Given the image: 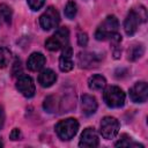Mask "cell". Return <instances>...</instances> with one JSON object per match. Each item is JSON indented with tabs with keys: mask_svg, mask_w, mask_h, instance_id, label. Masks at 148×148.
<instances>
[{
	"mask_svg": "<svg viewBox=\"0 0 148 148\" xmlns=\"http://www.w3.org/2000/svg\"><path fill=\"white\" fill-rule=\"evenodd\" d=\"M143 51H145V49H143V46L140 44V45H134V46H132L131 47V50L128 51V59H131V60H136V59H139L142 54H143Z\"/></svg>",
	"mask_w": 148,
	"mask_h": 148,
	"instance_id": "21",
	"label": "cell"
},
{
	"mask_svg": "<svg viewBox=\"0 0 148 148\" xmlns=\"http://www.w3.org/2000/svg\"><path fill=\"white\" fill-rule=\"evenodd\" d=\"M77 61L79 65L81 67L84 68H91V67H96L99 64V58L96 53H91V52H81L79 53L77 57Z\"/></svg>",
	"mask_w": 148,
	"mask_h": 148,
	"instance_id": "12",
	"label": "cell"
},
{
	"mask_svg": "<svg viewBox=\"0 0 148 148\" xmlns=\"http://www.w3.org/2000/svg\"><path fill=\"white\" fill-rule=\"evenodd\" d=\"M16 88L17 90L24 96V97H32L35 95V83H34V80L28 76V75H21L16 82Z\"/></svg>",
	"mask_w": 148,
	"mask_h": 148,
	"instance_id": "9",
	"label": "cell"
},
{
	"mask_svg": "<svg viewBox=\"0 0 148 148\" xmlns=\"http://www.w3.org/2000/svg\"><path fill=\"white\" fill-rule=\"evenodd\" d=\"M3 124H5V112L3 109L0 108V130L3 127Z\"/></svg>",
	"mask_w": 148,
	"mask_h": 148,
	"instance_id": "26",
	"label": "cell"
},
{
	"mask_svg": "<svg viewBox=\"0 0 148 148\" xmlns=\"http://www.w3.org/2000/svg\"><path fill=\"white\" fill-rule=\"evenodd\" d=\"M116 147H141V148H143V145L134 142L131 136H128L126 134H123L121 139L116 142Z\"/></svg>",
	"mask_w": 148,
	"mask_h": 148,
	"instance_id": "17",
	"label": "cell"
},
{
	"mask_svg": "<svg viewBox=\"0 0 148 148\" xmlns=\"http://www.w3.org/2000/svg\"><path fill=\"white\" fill-rule=\"evenodd\" d=\"M98 142H99V139H98V135L95 128L87 127L81 134L79 146L83 148H94L98 146Z\"/></svg>",
	"mask_w": 148,
	"mask_h": 148,
	"instance_id": "10",
	"label": "cell"
},
{
	"mask_svg": "<svg viewBox=\"0 0 148 148\" xmlns=\"http://www.w3.org/2000/svg\"><path fill=\"white\" fill-rule=\"evenodd\" d=\"M12 53L7 47H0V68H5L9 65Z\"/></svg>",
	"mask_w": 148,
	"mask_h": 148,
	"instance_id": "19",
	"label": "cell"
},
{
	"mask_svg": "<svg viewBox=\"0 0 148 148\" xmlns=\"http://www.w3.org/2000/svg\"><path fill=\"white\" fill-rule=\"evenodd\" d=\"M73 50L69 45H66L59 58V68L61 72H69L73 69Z\"/></svg>",
	"mask_w": 148,
	"mask_h": 148,
	"instance_id": "11",
	"label": "cell"
},
{
	"mask_svg": "<svg viewBox=\"0 0 148 148\" xmlns=\"http://www.w3.org/2000/svg\"><path fill=\"white\" fill-rule=\"evenodd\" d=\"M146 20V9L145 7L140 6L139 7V12H136L135 9H132L126 18H125V22H124V30L126 32V35L128 36H132L135 34V31L138 30V27L140 24L141 21H145Z\"/></svg>",
	"mask_w": 148,
	"mask_h": 148,
	"instance_id": "2",
	"label": "cell"
},
{
	"mask_svg": "<svg viewBox=\"0 0 148 148\" xmlns=\"http://www.w3.org/2000/svg\"><path fill=\"white\" fill-rule=\"evenodd\" d=\"M130 97L134 103H145L148 98V84L143 81L136 82L130 89Z\"/></svg>",
	"mask_w": 148,
	"mask_h": 148,
	"instance_id": "8",
	"label": "cell"
},
{
	"mask_svg": "<svg viewBox=\"0 0 148 148\" xmlns=\"http://www.w3.org/2000/svg\"><path fill=\"white\" fill-rule=\"evenodd\" d=\"M119 121L114 117H104L101 121V134L104 139H113L119 132Z\"/></svg>",
	"mask_w": 148,
	"mask_h": 148,
	"instance_id": "7",
	"label": "cell"
},
{
	"mask_svg": "<svg viewBox=\"0 0 148 148\" xmlns=\"http://www.w3.org/2000/svg\"><path fill=\"white\" fill-rule=\"evenodd\" d=\"M76 12H77V7H76V3L73 1V0H69L67 3H66V7H65V15L67 18L72 20L75 17L76 15Z\"/></svg>",
	"mask_w": 148,
	"mask_h": 148,
	"instance_id": "20",
	"label": "cell"
},
{
	"mask_svg": "<svg viewBox=\"0 0 148 148\" xmlns=\"http://www.w3.org/2000/svg\"><path fill=\"white\" fill-rule=\"evenodd\" d=\"M2 146H3V143H2V141H1V140H0V148H1V147H2Z\"/></svg>",
	"mask_w": 148,
	"mask_h": 148,
	"instance_id": "27",
	"label": "cell"
},
{
	"mask_svg": "<svg viewBox=\"0 0 148 148\" xmlns=\"http://www.w3.org/2000/svg\"><path fill=\"white\" fill-rule=\"evenodd\" d=\"M43 106L47 112H54L57 110V99H56V97L54 96H47L44 101Z\"/></svg>",
	"mask_w": 148,
	"mask_h": 148,
	"instance_id": "22",
	"label": "cell"
},
{
	"mask_svg": "<svg viewBox=\"0 0 148 148\" xmlns=\"http://www.w3.org/2000/svg\"><path fill=\"white\" fill-rule=\"evenodd\" d=\"M56 80H57V74L52 69H49V68L42 71L40 74L38 75V82L44 88L51 87L56 82Z\"/></svg>",
	"mask_w": 148,
	"mask_h": 148,
	"instance_id": "15",
	"label": "cell"
},
{
	"mask_svg": "<svg viewBox=\"0 0 148 148\" xmlns=\"http://www.w3.org/2000/svg\"><path fill=\"white\" fill-rule=\"evenodd\" d=\"M81 110L86 116H91L97 110V101L91 95H83L81 97Z\"/></svg>",
	"mask_w": 148,
	"mask_h": 148,
	"instance_id": "14",
	"label": "cell"
},
{
	"mask_svg": "<svg viewBox=\"0 0 148 148\" xmlns=\"http://www.w3.org/2000/svg\"><path fill=\"white\" fill-rule=\"evenodd\" d=\"M119 22L114 15H109L97 28L95 32V37L97 40H105L110 39L116 32H118Z\"/></svg>",
	"mask_w": 148,
	"mask_h": 148,
	"instance_id": "1",
	"label": "cell"
},
{
	"mask_svg": "<svg viewBox=\"0 0 148 148\" xmlns=\"http://www.w3.org/2000/svg\"><path fill=\"white\" fill-rule=\"evenodd\" d=\"M69 40V31L66 27L59 28L53 36L46 39L45 46L50 51H58L60 49H64L66 45H68Z\"/></svg>",
	"mask_w": 148,
	"mask_h": 148,
	"instance_id": "4",
	"label": "cell"
},
{
	"mask_svg": "<svg viewBox=\"0 0 148 148\" xmlns=\"http://www.w3.org/2000/svg\"><path fill=\"white\" fill-rule=\"evenodd\" d=\"M0 18L6 23V24H10L12 22V9L9 6L1 3L0 5Z\"/></svg>",
	"mask_w": 148,
	"mask_h": 148,
	"instance_id": "18",
	"label": "cell"
},
{
	"mask_svg": "<svg viewBox=\"0 0 148 148\" xmlns=\"http://www.w3.org/2000/svg\"><path fill=\"white\" fill-rule=\"evenodd\" d=\"M10 139L12 140H18V139H21V132H20V130L18 128H14L12 132H10Z\"/></svg>",
	"mask_w": 148,
	"mask_h": 148,
	"instance_id": "25",
	"label": "cell"
},
{
	"mask_svg": "<svg viewBox=\"0 0 148 148\" xmlns=\"http://www.w3.org/2000/svg\"><path fill=\"white\" fill-rule=\"evenodd\" d=\"M103 99L110 108H120L125 103V92L117 86H110L105 88L103 92Z\"/></svg>",
	"mask_w": 148,
	"mask_h": 148,
	"instance_id": "5",
	"label": "cell"
},
{
	"mask_svg": "<svg viewBox=\"0 0 148 148\" xmlns=\"http://www.w3.org/2000/svg\"><path fill=\"white\" fill-rule=\"evenodd\" d=\"M46 62V59L44 57L43 53L40 52H34L29 56L28 60H27V66L30 71L32 72H37V71H40Z\"/></svg>",
	"mask_w": 148,
	"mask_h": 148,
	"instance_id": "13",
	"label": "cell"
},
{
	"mask_svg": "<svg viewBox=\"0 0 148 148\" xmlns=\"http://www.w3.org/2000/svg\"><path fill=\"white\" fill-rule=\"evenodd\" d=\"M60 22V16L58 10L50 6L39 17V24L44 30H51L53 28H57Z\"/></svg>",
	"mask_w": 148,
	"mask_h": 148,
	"instance_id": "6",
	"label": "cell"
},
{
	"mask_svg": "<svg viewBox=\"0 0 148 148\" xmlns=\"http://www.w3.org/2000/svg\"><path fill=\"white\" fill-rule=\"evenodd\" d=\"M79 130V123L74 118H67L64 120H60L56 125V132L58 136L61 140H71L74 138V135L77 133Z\"/></svg>",
	"mask_w": 148,
	"mask_h": 148,
	"instance_id": "3",
	"label": "cell"
},
{
	"mask_svg": "<svg viewBox=\"0 0 148 148\" xmlns=\"http://www.w3.org/2000/svg\"><path fill=\"white\" fill-rule=\"evenodd\" d=\"M77 43L80 46H86L88 44V36L86 32H79L77 35Z\"/></svg>",
	"mask_w": 148,
	"mask_h": 148,
	"instance_id": "24",
	"label": "cell"
},
{
	"mask_svg": "<svg viewBox=\"0 0 148 148\" xmlns=\"http://www.w3.org/2000/svg\"><path fill=\"white\" fill-rule=\"evenodd\" d=\"M88 86L91 90H95V91H99L102 89L105 88L106 86V80L104 76L99 75V74H95L92 76L89 77L88 80Z\"/></svg>",
	"mask_w": 148,
	"mask_h": 148,
	"instance_id": "16",
	"label": "cell"
},
{
	"mask_svg": "<svg viewBox=\"0 0 148 148\" xmlns=\"http://www.w3.org/2000/svg\"><path fill=\"white\" fill-rule=\"evenodd\" d=\"M27 2L32 10H38L44 6L45 0H27Z\"/></svg>",
	"mask_w": 148,
	"mask_h": 148,
	"instance_id": "23",
	"label": "cell"
}]
</instances>
